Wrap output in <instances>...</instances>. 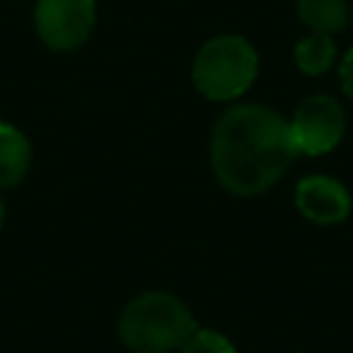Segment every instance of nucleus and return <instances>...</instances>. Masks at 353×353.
<instances>
[{
	"label": "nucleus",
	"mask_w": 353,
	"mask_h": 353,
	"mask_svg": "<svg viewBox=\"0 0 353 353\" xmlns=\"http://www.w3.org/2000/svg\"><path fill=\"white\" fill-rule=\"evenodd\" d=\"M292 143L301 154H325L331 152L345 132V113L336 99L331 97H309L298 105L290 121Z\"/></svg>",
	"instance_id": "39448f33"
},
{
	"label": "nucleus",
	"mask_w": 353,
	"mask_h": 353,
	"mask_svg": "<svg viewBox=\"0 0 353 353\" xmlns=\"http://www.w3.org/2000/svg\"><path fill=\"white\" fill-rule=\"evenodd\" d=\"M301 19L312 28V33H336L347 22V3L345 0H298Z\"/></svg>",
	"instance_id": "6e6552de"
},
{
	"label": "nucleus",
	"mask_w": 353,
	"mask_h": 353,
	"mask_svg": "<svg viewBox=\"0 0 353 353\" xmlns=\"http://www.w3.org/2000/svg\"><path fill=\"white\" fill-rule=\"evenodd\" d=\"M196 331L190 309L168 292H143L132 298L119 317V336L135 353H168L182 347Z\"/></svg>",
	"instance_id": "f03ea898"
},
{
	"label": "nucleus",
	"mask_w": 353,
	"mask_h": 353,
	"mask_svg": "<svg viewBox=\"0 0 353 353\" xmlns=\"http://www.w3.org/2000/svg\"><path fill=\"white\" fill-rule=\"evenodd\" d=\"M259 58L243 36L210 39L193 61V85L207 99H234L256 77Z\"/></svg>",
	"instance_id": "7ed1b4c3"
},
{
	"label": "nucleus",
	"mask_w": 353,
	"mask_h": 353,
	"mask_svg": "<svg viewBox=\"0 0 353 353\" xmlns=\"http://www.w3.org/2000/svg\"><path fill=\"white\" fill-rule=\"evenodd\" d=\"M339 83H342V91L353 99V47L345 52L342 58V66H339Z\"/></svg>",
	"instance_id": "9b49d317"
},
{
	"label": "nucleus",
	"mask_w": 353,
	"mask_h": 353,
	"mask_svg": "<svg viewBox=\"0 0 353 353\" xmlns=\"http://www.w3.org/2000/svg\"><path fill=\"white\" fill-rule=\"evenodd\" d=\"M215 179L234 196H256L276 185L298 154L284 121L265 105H234L212 130Z\"/></svg>",
	"instance_id": "f257e3e1"
},
{
	"label": "nucleus",
	"mask_w": 353,
	"mask_h": 353,
	"mask_svg": "<svg viewBox=\"0 0 353 353\" xmlns=\"http://www.w3.org/2000/svg\"><path fill=\"white\" fill-rule=\"evenodd\" d=\"M97 8L94 0H39L36 3V33L58 52L77 50L94 30Z\"/></svg>",
	"instance_id": "20e7f679"
},
{
	"label": "nucleus",
	"mask_w": 353,
	"mask_h": 353,
	"mask_svg": "<svg viewBox=\"0 0 353 353\" xmlns=\"http://www.w3.org/2000/svg\"><path fill=\"white\" fill-rule=\"evenodd\" d=\"M295 204L301 210L303 218H309L312 223H339L350 215V193L342 182L314 174L298 182L295 188Z\"/></svg>",
	"instance_id": "423d86ee"
},
{
	"label": "nucleus",
	"mask_w": 353,
	"mask_h": 353,
	"mask_svg": "<svg viewBox=\"0 0 353 353\" xmlns=\"http://www.w3.org/2000/svg\"><path fill=\"white\" fill-rule=\"evenodd\" d=\"M30 165V143L28 138L0 121V188H14L25 179Z\"/></svg>",
	"instance_id": "0eeeda50"
},
{
	"label": "nucleus",
	"mask_w": 353,
	"mask_h": 353,
	"mask_svg": "<svg viewBox=\"0 0 353 353\" xmlns=\"http://www.w3.org/2000/svg\"><path fill=\"white\" fill-rule=\"evenodd\" d=\"M3 221H6V204H3V199H0V226H3Z\"/></svg>",
	"instance_id": "f8f14e48"
},
{
	"label": "nucleus",
	"mask_w": 353,
	"mask_h": 353,
	"mask_svg": "<svg viewBox=\"0 0 353 353\" xmlns=\"http://www.w3.org/2000/svg\"><path fill=\"white\" fill-rule=\"evenodd\" d=\"M182 353H234V345L218 334V331H210V328H196L185 345H182Z\"/></svg>",
	"instance_id": "9d476101"
},
{
	"label": "nucleus",
	"mask_w": 353,
	"mask_h": 353,
	"mask_svg": "<svg viewBox=\"0 0 353 353\" xmlns=\"http://www.w3.org/2000/svg\"><path fill=\"white\" fill-rule=\"evenodd\" d=\"M336 47L325 33H309L295 44V63L303 74H323L334 63Z\"/></svg>",
	"instance_id": "1a4fd4ad"
}]
</instances>
